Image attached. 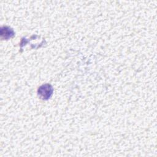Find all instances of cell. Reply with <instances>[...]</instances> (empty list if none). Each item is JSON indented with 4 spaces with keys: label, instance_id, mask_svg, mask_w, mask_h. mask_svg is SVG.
Here are the masks:
<instances>
[{
    "label": "cell",
    "instance_id": "obj_1",
    "mask_svg": "<svg viewBox=\"0 0 157 157\" xmlns=\"http://www.w3.org/2000/svg\"><path fill=\"white\" fill-rule=\"evenodd\" d=\"M53 88L49 84L43 85L38 89V94L44 99H47L52 94Z\"/></svg>",
    "mask_w": 157,
    "mask_h": 157
},
{
    "label": "cell",
    "instance_id": "obj_2",
    "mask_svg": "<svg viewBox=\"0 0 157 157\" xmlns=\"http://www.w3.org/2000/svg\"><path fill=\"white\" fill-rule=\"evenodd\" d=\"M1 35L4 38L8 39L9 37H12L14 35V32L11 28L5 26V27L1 28Z\"/></svg>",
    "mask_w": 157,
    "mask_h": 157
}]
</instances>
